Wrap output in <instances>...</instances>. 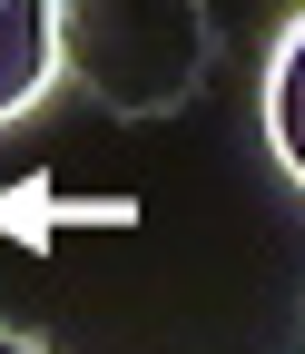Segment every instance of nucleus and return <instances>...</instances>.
Returning <instances> with one entry per match:
<instances>
[{"mask_svg":"<svg viewBox=\"0 0 305 354\" xmlns=\"http://www.w3.org/2000/svg\"><path fill=\"white\" fill-rule=\"evenodd\" d=\"M59 59H79V79L118 118H148V109H178L187 79L207 69V20L197 10H79L59 20Z\"/></svg>","mask_w":305,"mask_h":354,"instance_id":"obj_1","label":"nucleus"},{"mask_svg":"<svg viewBox=\"0 0 305 354\" xmlns=\"http://www.w3.org/2000/svg\"><path fill=\"white\" fill-rule=\"evenodd\" d=\"M59 79V0H0V118H30Z\"/></svg>","mask_w":305,"mask_h":354,"instance_id":"obj_2","label":"nucleus"},{"mask_svg":"<svg viewBox=\"0 0 305 354\" xmlns=\"http://www.w3.org/2000/svg\"><path fill=\"white\" fill-rule=\"evenodd\" d=\"M266 148L305 187V20H286L276 50H266Z\"/></svg>","mask_w":305,"mask_h":354,"instance_id":"obj_3","label":"nucleus"},{"mask_svg":"<svg viewBox=\"0 0 305 354\" xmlns=\"http://www.w3.org/2000/svg\"><path fill=\"white\" fill-rule=\"evenodd\" d=\"M0 354H59V344H39V335H20V325H0Z\"/></svg>","mask_w":305,"mask_h":354,"instance_id":"obj_4","label":"nucleus"}]
</instances>
